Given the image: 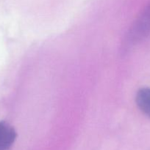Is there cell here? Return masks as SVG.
I'll return each instance as SVG.
<instances>
[{
	"label": "cell",
	"instance_id": "obj_1",
	"mask_svg": "<svg viewBox=\"0 0 150 150\" xmlns=\"http://www.w3.org/2000/svg\"><path fill=\"white\" fill-rule=\"evenodd\" d=\"M150 33V2L145 7L129 29L124 41L123 48L128 49Z\"/></svg>",
	"mask_w": 150,
	"mask_h": 150
},
{
	"label": "cell",
	"instance_id": "obj_2",
	"mask_svg": "<svg viewBox=\"0 0 150 150\" xmlns=\"http://www.w3.org/2000/svg\"><path fill=\"white\" fill-rule=\"evenodd\" d=\"M16 139L15 129L6 122H0V150H9Z\"/></svg>",
	"mask_w": 150,
	"mask_h": 150
},
{
	"label": "cell",
	"instance_id": "obj_3",
	"mask_svg": "<svg viewBox=\"0 0 150 150\" xmlns=\"http://www.w3.org/2000/svg\"><path fill=\"white\" fill-rule=\"evenodd\" d=\"M136 103L139 109L150 118V88H142L137 92Z\"/></svg>",
	"mask_w": 150,
	"mask_h": 150
}]
</instances>
